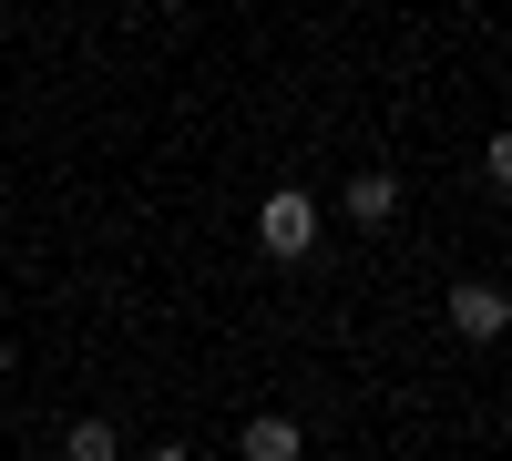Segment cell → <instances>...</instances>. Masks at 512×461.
<instances>
[{"mask_svg": "<svg viewBox=\"0 0 512 461\" xmlns=\"http://www.w3.org/2000/svg\"><path fill=\"white\" fill-rule=\"evenodd\" d=\"M256 246H267V257H308V246H318V195H297V185H277L267 205H256Z\"/></svg>", "mask_w": 512, "mask_h": 461, "instance_id": "6da1fadb", "label": "cell"}, {"mask_svg": "<svg viewBox=\"0 0 512 461\" xmlns=\"http://www.w3.org/2000/svg\"><path fill=\"white\" fill-rule=\"evenodd\" d=\"M451 328H461V339H502V328H512V298H502L492 277H461V287H451Z\"/></svg>", "mask_w": 512, "mask_h": 461, "instance_id": "7a4b0ae2", "label": "cell"}, {"mask_svg": "<svg viewBox=\"0 0 512 461\" xmlns=\"http://www.w3.org/2000/svg\"><path fill=\"white\" fill-rule=\"evenodd\" d=\"M236 451H246V461H297V451H308V431H297L287 410H256V421L236 431Z\"/></svg>", "mask_w": 512, "mask_h": 461, "instance_id": "3957f363", "label": "cell"}, {"mask_svg": "<svg viewBox=\"0 0 512 461\" xmlns=\"http://www.w3.org/2000/svg\"><path fill=\"white\" fill-rule=\"evenodd\" d=\"M338 205H349V226H390V216H400V175H359Z\"/></svg>", "mask_w": 512, "mask_h": 461, "instance_id": "277c9868", "label": "cell"}, {"mask_svg": "<svg viewBox=\"0 0 512 461\" xmlns=\"http://www.w3.org/2000/svg\"><path fill=\"white\" fill-rule=\"evenodd\" d=\"M62 451H72V461H123V431H113V421H72Z\"/></svg>", "mask_w": 512, "mask_h": 461, "instance_id": "5b68a950", "label": "cell"}, {"mask_svg": "<svg viewBox=\"0 0 512 461\" xmlns=\"http://www.w3.org/2000/svg\"><path fill=\"white\" fill-rule=\"evenodd\" d=\"M154 461H195V451H154Z\"/></svg>", "mask_w": 512, "mask_h": 461, "instance_id": "8992f818", "label": "cell"}]
</instances>
